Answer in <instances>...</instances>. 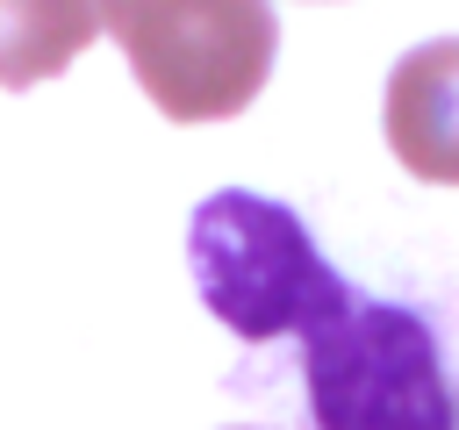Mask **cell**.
Listing matches in <instances>:
<instances>
[{
  "instance_id": "obj_1",
  "label": "cell",
  "mask_w": 459,
  "mask_h": 430,
  "mask_svg": "<svg viewBox=\"0 0 459 430\" xmlns=\"http://www.w3.org/2000/svg\"><path fill=\"white\" fill-rule=\"evenodd\" d=\"M301 394L316 430H459V358L445 330L366 287L301 337Z\"/></svg>"
},
{
  "instance_id": "obj_2",
  "label": "cell",
  "mask_w": 459,
  "mask_h": 430,
  "mask_svg": "<svg viewBox=\"0 0 459 430\" xmlns=\"http://www.w3.org/2000/svg\"><path fill=\"white\" fill-rule=\"evenodd\" d=\"M186 258H194L201 308L244 344L308 337L351 294V280L316 251L308 222L265 194H244V186H222L194 208Z\"/></svg>"
},
{
  "instance_id": "obj_3",
  "label": "cell",
  "mask_w": 459,
  "mask_h": 430,
  "mask_svg": "<svg viewBox=\"0 0 459 430\" xmlns=\"http://www.w3.org/2000/svg\"><path fill=\"white\" fill-rule=\"evenodd\" d=\"M93 14L172 122L244 115L273 79L280 22L265 0H93Z\"/></svg>"
},
{
  "instance_id": "obj_4",
  "label": "cell",
  "mask_w": 459,
  "mask_h": 430,
  "mask_svg": "<svg viewBox=\"0 0 459 430\" xmlns=\"http://www.w3.org/2000/svg\"><path fill=\"white\" fill-rule=\"evenodd\" d=\"M387 150L416 179L459 186V36L416 43L387 72Z\"/></svg>"
},
{
  "instance_id": "obj_5",
  "label": "cell",
  "mask_w": 459,
  "mask_h": 430,
  "mask_svg": "<svg viewBox=\"0 0 459 430\" xmlns=\"http://www.w3.org/2000/svg\"><path fill=\"white\" fill-rule=\"evenodd\" d=\"M93 36H100L93 0H0V86L22 93L57 79Z\"/></svg>"
}]
</instances>
